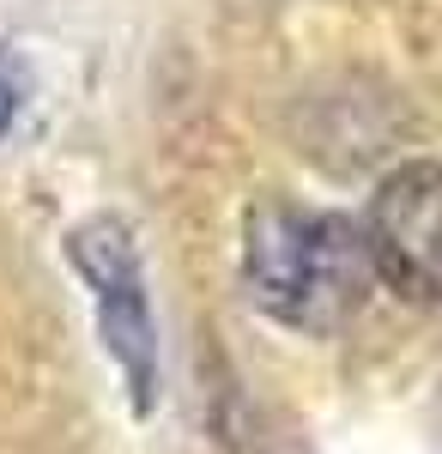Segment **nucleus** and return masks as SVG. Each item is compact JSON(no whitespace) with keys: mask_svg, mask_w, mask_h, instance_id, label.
I'll return each mask as SVG.
<instances>
[{"mask_svg":"<svg viewBox=\"0 0 442 454\" xmlns=\"http://www.w3.org/2000/svg\"><path fill=\"white\" fill-rule=\"evenodd\" d=\"M249 303L297 333H340L375 285L364 224L309 207H255L242 231Z\"/></svg>","mask_w":442,"mask_h":454,"instance_id":"1","label":"nucleus"},{"mask_svg":"<svg viewBox=\"0 0 442 454\" xmlns=\"http://www.w3.org/2000/svg\"><path fill=\"white\" fill-rule=\"evenodd\" d=\"M67 261H73V273L85 279V291H91L103 351L115 357L122 382L134 394V412H152L158 406V321H152L134 231L122 218L98 212V218H85L67 237Z\"/></svg>","mask_w":442,"mask_h":454,"instance_id":"2","label":"nucleus"},{"mask_svg":"<svg viewBox=\"0 0 442 454\" xmlns=\"http://www.w3.org/2000/svg\"><path fill=\"white\" fill-rule=\"evenodd\" d=\"M370 267L418 309H442V164H400L364 212Z\"/></svg>","mask_w":442,"mask_h":454,"instance_id":"3","label":"nucleus"},{"mask_svg":"<svg viewBox=\"0 0 442 454\" xmlns=\"http://www.w3.org/2000/svg\"><path fill=\"white\" fill-rule=\"evenodd\" d=\"M19 104H25V79H19V67H12V55H0V134L12 128Z\"/></svg>","mask_w":442,"mask_h":454,"instance_id":"4","label":"nucleus"}]
</instances>
